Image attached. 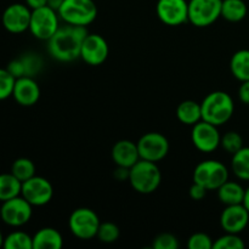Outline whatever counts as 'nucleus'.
Masks as SVG:
<instances>
[{
	"instance_id": "4468645a",
	"label": "nucleus",
	"mask_w": 249,
	"mask_h": 249,
	"mask_svg": "<svg viewBox=\"0 0 249 249\" xmlns=\"http://www.w3.org/2000/svg\"><path fill=\"white\" fill-rule=\"evenodd\" d=\"M109 53L108 43L102 36L88 33L80 49V58L90 66H100L107 60Z\"/></svg>"
},
{
	"instance_id": "e433bc0d",
	"label": "nucleus",
	"mask_w": 249,
	"mask_h": 249,
	"mask_svg": "<svg viewBox=\"0 0 249 249\" xmlns=\"http://www.w3.org/2000/svg\"><path fill=\"white\" fill-rule=\"evenodd\" d=\"M238 97H240L242 104L249 105V80L241 82V87L238 89Z\"/></svg>"
},
{
	"instance_id": "9d476101",
	"label": "nucleus",
	"mask_w": 249,
	"mask_h": 249,
	"mask_svg": "<svg viewBox=\"0 0 249 249\" xmlns=\"http://www.w3.org/2000/svg\"><path fill=\"white\" fill-rule=\"evenodd\" d=\"M141 160L150 162H160L167 157L169 152V141L163 134L157 131L146 133L136 142Z\"/></svg>"
},
{
	"instance_id": "ddd939ff",
	"label": "nucleus",
	"mask_w": 249,
	"mask_h": 249,
	"mask_svg": "<svg viewBox=\"0 0 249 249\" xmlns=\"http://www.w3.org/2000/svg\"><path fill=\"white\" fill-rule=\"evenodd\" d=\"M158 18L167 26L177 27L189 22L187 0H158L156 5Z\"/></svg>"
},
{
	"instance_id": "a878e982",
	"label": "nucleus",
	"mask_w": 249,
	"mask_h": 249,
	"mask_svg": "<svg viewBox=\"0 0 249 249\" xmlns=\"http://www.w3.org/2000/svg\"><path fill=\"white\" fill-rule=\"evenodd\" d=\"M5 249H33V237L23 231H14L5 237Z\"/></svg>"
},
{
	"instance_id": "a211bd4d",
	"label": "nucleus",
	"mask_w": 249,
	"mask_h": 249,
	"mask_svg": "<svg viewBox=\"0 0 249 249\" xmlns=\"http://www.w3.org/2000/svg\"><path fill=\"white\" fill-rule=\"evenodd\" d=\"M112 160L117 167L130 169L136 162L141 160L138 145L130 140H119L113 145L111 151Z\"/></svg>"
},
{
	"instance_id": "c85d7f7f",
	"label": "nucleus",
	"mask_w": 249,
	"mask_h": 249,
	"mask_svg": "<svg viewBox=\"0 0 249 249\" xmlns=\"http://www.w3.org/2000/svg\"><path fill=\"white\" fill-rule=\"evenodd\" d=\"M245 242L237 233H229L220 236L213 242V249H243Z\"/></svg>"
},
{
	"instance_id": "9b49d317",
	"label": "nucleus",
	"mask_w": 249,
	"mask_h": 249,
	"mask_svg": "<svg viewBox=\"0 0 249 249\" xmlns=\"http://www.w3.org/2000/svg\"><path fill=\"white\" fill-rule=\"evenodd\" d=\"M21 196L33 207H41L53 199V187L48 179L34 175L22 182Z\"/></svg>"
},
{
	"instance_id": "ea45409f",
	"label": "nucleus",
	"mask_w": 249,
	"mask_h": 249,
	"mask_svg": "<svg viewBox=\"0 0 249 249\" xmlns=\"http://www.w3.org/2000/svg\"><path fill=\"white\" fill-rule=\"evenodd\" d=\"M243 206L247 208V211L249 212V187L246 189V194H245V199H243Z\"/></svg>"
},
{
	"instance_id": "1a4fd4ad",
	"label": "nucleus",
	"mask_w": 249,
	"mask_h": 249,
	"mask_svg": "<svg viewBox=\"0 0 249 249\" xmlns=\"http://www.w3.org/2000/svg\"><path fill=\"white\" fill-rule=\"evenodd\" d=\"M33 206L27 199L19 196L2 202L0 208V218L6 225L12 228L23 226L31 220L33 214Z\"/></svg>"
},
{
	"instance_id": "4be33fe9",
	"label": "nucleus",
	"mask_w": 249,
	"mask_h": 249,
	"mask_svg": "<svg viewBox=\"0 0 249 249\" xmlns=\"http://www.w3.org/2000/svg\"><path fill=\"white\" fill-rule=\"evenodd\" d=\"M230 70L233 77L240 82L249 80V50L236 51L230 61Z\"/></svg>"
},
{
	"instance_id": "f257e3e1",
	"label": "nucleus",
	"mask_w": 249,
	"mask_h": 249,
	"mask_svg": "<svg viewBox=\"0 0 249 249\" xmlns=\"http://www.w3.org/2000/svg\"><path fill=\"white\" fill-rule=\"evenodd\" d=\"M87 27L67 24L60 26L48 40V51L53 58L60 62H72L80 57L83 41L88 36Z\"/></svg>"
},
{
	"instance_id": "a19ab883",
	"label": "nucleus",
	"mask_w": 249,
	"mask_h": 249,
	"mask_svg": "<svg viewBox=\"0 0 249 249\" xmlns=\"http://www.w3.org/2000/svg\"><path fill=\"white\" fill-rule=\"evenodd\" d=\"M4 241H5V238H4V236H2L1 231H0V248L4 247Z\"/></svg>"
},
{
	"instance_id": "bb28decb",
	"label": "nucleus",
	"mask_w": 249,
	"mask_h": 249,
	"mask_svg": "<svg viewBox=\"0 0 249 249\" xmlns=\"http://www.w3.org/2000/svg\"><path fill=\"white\" fill-rule=\"evenodd\" d=\"M11 173L19 181L23 182L36 175V165L28 158H18V160L12 163Z\"/></svg>"
},
{
	"instance_id": "aec40b11",
	"label": "nucleus",
	"mask_w": 249,
	"mask_h": 249,
	"mask_svg": "<svg viewBox=\"0 0 249 249\" xmlns=\"http://www.w3.org/2000/svg\"><path fill=\"white\" fill-rule=\"evenodd\" d=\"M63 237L53 228H43L33 236V249H61Z\"/></svg>"
},
{
	"instance_id": "7ed1b4c3",
	"label": "nucleus",
	"mask_w": 249,
	"mask_h": 249,
	"mask_svg": "<svg viewBox=\"0 0 249 249\" xmlns=\"http://www.w3.org/2000/svg\"><path fill=\"white\" fill-rule=\"evenodd\" d=\"M129 182L136 192L150 195L157 191L162 182V173L157 163L140 160L129 169Z\"/></svg>"
},
{
	"instance_id": "39448f33",
	"label": "nucleus",
	"mask_w": 249,
	"mask_h": 249,
	"mask_svg": "<svg viewBox=\"0 0 249 249\" xmlns=\"http://www.w3.org/2000/svg\"><path fill=\"white\" fill-rule=\"evenodd\" d=\"M228 180L229 169L219 160H203L194 170V181L206 187L208 191H216Z\"/></svg>"
},
{
	"instance_id": "423d86ee",
	"label": "nucleus",
	"mask_w": 249,
	"mask_h": 249,
	"mask_svg": "<svg viewBox=\"0 0 249 249\" xmlns=\"http://www.w3.org/2000/svg\"><path fill=\"white\" fill-rule=\"evenodd\" d=\"M60 16L56 10L50 6H43L32 10L29 32L34 38L48 41L60 27Z\"/></svg>"
},
{
	"instance_id": "f704fd0d",
	"label": "nucleus",
	"mask_w": 249,
	"mask_h": 249,
	"mask_svg": "<svg viewBox=\"0 0 249 249\" xmlns=\"http://www.w3.org/2000/svg\"><path fill=\"white\" fill-rule=\"evenodd\" d=\"M7 71L14 75L15 78H21V77H26V73H24V67L23 63H22L21 58H17V60L11 61L7 66Z\"/></svg>"
},
{
	"instance_id": "f3484780",
	"label": "nucleus",
	"mask_w": 249,
	"mask_h": 249,
	"mask_svg": "<svg viewBox=\"0 0 249 249\" xmlns=\"http://www.w3.org/2000/svg\"><path fill=\"white\" fill-rule=\"evenodd\" d=\"M15 101L24 107L36 105L40 99V88L33 77L17 78L12 91Z\"/></svg>"
},
{
	"instance_id": "2f4dec72",
	"label": "nucleus",
	"mask_w": 249,
	"mask_h": 249,
	"mask_svg": "<svg viewBox=\"0 0 249 249\" xmlns=\"http://www.w3.org/2000/svg\"><path fill=\"white\" fill-rule=\"evenodd\" d=\"M21 61L23 63L26 77H34L43 67V60L36 53H27L26 56H22Z\"/></svg>"
},
{
	"instance_id": "c9c22d12",
	"label": "nucleus",
	"mask_w": 249,
	"mask_h": 249,
	"mask_svg": "<svg viewBox=\"0 0 249 249\" xmlns=\"http://www.w3.org/2000/svg\"><path fill=\"white\" fill-rule=\"evenodd\" d=\"M207 192H208V190H207L206 187H203L202 185L197 184V182L195 181L189 190L190 197H191L192 199H195V201H201V199H203L204 197H206Z\"/></svg>"
},
{
	"instance_id": "f8f14e48",
	"label": "nucleus",
	"mask_w": 249,
	"mask_h": 249,
	"mask_svg": "<svg viewBox=\"0 0 249 249\" xmlns=\"http://www.w3.org/2000/svg\"><path fill=\"white\" fill-rule=\"evenodd\" d=\"M191 140L195 147L203 153H212L220 146L221 135L218 126L206 121H199L192 125Z\"/></svg>"
},
{
	"instance_id": "b1692460",
	"label": "nucleus",
	"mask_w": 249,
	"mask_h": 249,
	"mask_svg": "<svg viewBox=\"0 0 249 249\" xmlns=\"http://www.w3.org/2000/svg\"><path fill=\"white\" fill-rule=\"evenodd\" d=\"M231 170L238 180L249 181V147L243 146L240 151L233 153Z\"/></svg>"
},
{
	"instance_id": "7c9ffc66",
	"label": "nucleus",
	"mask_w": 249,
	"mask_h": 249,
	"mask_svg": "<svg viewBox=\"0 0 249 249\" xmlns=\"http://www.w3.org/2000/svg\"><path fill=\"white\" fill-rule=\"evenodd\" d=\"M16 78L7 71V68H0V101L12 96Z\"/></svg>"
},
{
	"instance_id": "473e14b6",
	"label": "nucleus",
	"mask_w": 249,
	"mask_h": 249,
	"mask_svg": "<svg viewBox=\"0 0 249 249\" xmlns=\"http://www.w3.org/2000/svg\"><path fill=\"white\" fill-rule=\"evenodd\" d=\"M179 240L173 233L163 232L156 236L152 241V248L155 249H178Z\"/></svg>"
},
{
	"instance_id": "0eeeda50",
	"label": "nucleus",
	"mask_w": 249,
	"mask_h": 249,
	"mask_svg": "<svg viewBox=\"0 0 249 249\" xmlns=\"http://www.w3.org/2000/svg\"><path fill=\"white\" fill-rule=\"evenodd\" d=\"M100 224L99 215L90 208H77L72 212L68 220L73 236L84 241L96 237Z\"/></svg>"
},
{
	"instance_id": "412c9836",
	"label": "nucleus",
	"mask_w": 249,
	"mask_h": 249,
	"mask_svg": "<svg viewBox=\"0 0 249 249\" xmlns=\"http://www.w3.org/2000/svg\"><path fill=\"white\" fill-rule=\"evenodd\" d=\"M177 117L185 125H195L202 121L201 104L194 100H185L178 106Z\"/></svg>"
},
{
	"instance_id": "6ab92c4d",
	"label": "nucleus",
	"mask_w": 249,
	"mask_h": 249,
	"mask_svg": "<svg viewBox=\"0 0 249 249\" xmlns=\"http://www.w3.org/2000/svg\"><path fill=\"white\" fill-rule=\"evenodd\" d=\"M216 194H218L219 201L224 206H232V204L243 203L246 189L240 182L228 180L216 190Z\"/></svg>"
},
{
	"instance_id": "5701e85b",
	"label": "nucleus",
	"mask_w": 249,
	"mask_h": 249,
	"mask_svg": "<svg viewBox=\"0 0 249 249\" xmlns=\"http://www.w3.org/2000/svg\"><path fill=\"white\" fill-rule=\"evenodd\" d=\"M248 7L243 0H223L221 17L229 22H240L247 16Z\"/></svg>"
},
{
	"instance_id": "dca6fc26",
	"label": "nucleus",
	"mask_w": 249,
	"mask_h": 249,
	"mask_svg": "<svg viewBox=\"0 0 249 249\" xmlns=\"http://www.w3.org/2000/svg\"><path fill=\"white\" fill-rule=\"evenodd\" d=\"M249 224V212L243 203L225 206L220 215V225L225 232L237 233L246 230Z\"/></svg>"
},
{
	"instance_id": "72a5a7b5",
	"label": "nucleus",
	"mask_w": 249,
	"mask_h": 249,
	"mask_svg": "<svg viewBox=\"0 0 249 249\" xmlns=\"http://www.w3.org/2000/svg\"><path fill=\"white\" fill-rule=\"evenodd\" d=\"M189 249H213V240L204 232H197L190 236L187 240Z\"/></svg>"
},
{
	"instance_id": "c756f323",
	"label": "nucleus",
	"mask_w": 249,
	"mask_h": 249,
	"mask_svg": "<svg viewBox=\"0 0 249 249\" xmlns=\"http://www.w3.org/2000/svg\"><path fill=\"white\" fill-rule=\"evenodd\" d=\"M220 146L225 150V152L232 156L243 147V138L237 131H228L221 135Z\"/></svg>"
},
{
	"instance_id": "4c0bfd02",
	"label": "nucleus",
	"mask_w": 249,
	"mask_h": 249,
	"mask_svg": "<svg viewBox=\"0 0 249 249\" xmlns=\"http://www.w3.org/2000/svg\"><path fill=\"white\" fill-rule=\"evenodd\" d=\"M26 4L29 9H39L48 5V0H26Z\"/></svg>"
},
{
	"instance_id": "58836bf2",
	"label": "nucleus",
	"mask_w": 249,
	"mask_h": 249,
	"mask_svg": "<svg viewBox=\"0 0 249 249\" xmlns=\"http://www.w3.org/2000/svg\"><path fill=\"white\" fill-rule=\"evenodd\" d=\"M63 1H65V0H48V6L53 7V10L58 11V9H60L61 5L63 4Z\"/></svg>"
},
{
	"instance_id": "20e7f679",
	"label": "nucleus",
	"mask_w": 249,
	"mask_h": 249,
	"mask_svg": "<svg viewBox=\"0 0 249 249\" xmlns=\"http://www.w3.org/2000/svg\"><path fill=\"white\" fill-rule=\"evenodd\" d=\"M57 12L65 23L87 27L96 19L99 11L94 0H65Z\"/></svg>"
},
{
	"instance_id": "2eb2a0df",
	"label": "nucleus",
	"mask_w": 249,
	"mask_h": 249,
	"mask_svg": "<svg viewBox=\"0 0 249 249\" xmlns=\"http://www.w3.org/2000/svg\"><path fill=\"white\" fill-rule=\"evenodd\" d=\"M31 16L32 9H29L27 4L15 2L5 9L1 17L2 26L10 33H23L27 29H29Z\"/></svg>"
},
{
	"instance_id": "393cba45",
	"label": "nucleus",
	"mask_w": 249,
	"mask_h": 249,
	"mask_svg": "<svg viewBox=\"0 0 249 249\" xmlns=\"http://www.w3.org/2000/svg\"><path fill=\"white\" fill-rule=\"evenodd\" d=\"M22 182L12 173L0 174V201L5 202L21 195Z\"/></svg>"
},
{
	"instance_id": "6e6552de",
	"label": "nucleus",
	"mask_w": 249,
	"mask_h": 249,
	"mask_svg": "<svg viewBox=\"0 0 249 249\" xmlns=\"http://www.w3.org/2000/svg\"><path fill=\"white\" fill-rule=\"evenodd\" d=\"M221 5L223 0H190L189 22L198 28L211 26L221 17Z\"/></svg>"
},
{
	"instance_id": "cd10ccee",
	"label": "nucleus",
	"mask_w": 249,
	"mask_h": 249,
	"mask_svg": "<svg viewBox=\"0 0 249 249\" xmlns=\"http://www.w3.org/2000/svg\"><path fill=\"white\" fill-rule=\"evenodd\" d=\"M119 236H121V230H119V228L114 223L106 221V223L100 224L96 237L99 238L102 243L111 245V243H114L118 240Z\"/></svg>"
},
{
	"instance_id": "f03ea898",
	"label": "nucleus",
	"mask_w": 249,
	"mask_h": 249,
	"mask_svg": "<svg viewBox=\"0 0 249 249\" xmlns=\"http://www.w3.org/2000/svg\"><path fill=\"white\" fill-rule=\"evenodd\" d=\"M201 109L202 121L220 126L231 119L235 111V104L228 92L218 90L204 97L201 102Z\"/></svg>"
}]
</instances>
